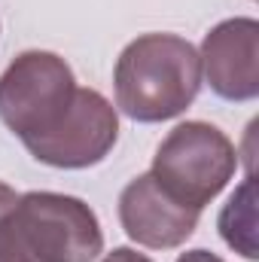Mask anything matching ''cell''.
Listing matches in <instances>:
<instances>
[{"instance_id":"1","label":"cell","mask_w":259,"mask_h":262,"mask_svg":"<svg viewBox=\"0 0 259 262\" xmlns=\"http://www.w3.org/2000/svg\"><path fill=\"white\" fill-rule=\"evenodd\" d=\"M201 89V58L186 37L143 34L131 40L113 67L116 107L143 125L180 116Z\"/></svg>"},{"instance_id":"2","label":"cell","mask_w":259,"mask_h":262,"mask_svg":"<svg viewBox=\"0 0 259 262\" xmlns=\"http://www.w3.org/2000/svg\"><path fill=\"white\" fill-rule=\"evenodd\" d=\"M104 232L95 210L61 192H25L0 216V262H95Z\"/></svg>"},{"instance_id":"3","label":"cell","mask_w":259,"mask_h":262,"mask_svg":"<svg viewBox=\"0 0 259 262\" xmlns=\"http://www.w3.org/2000/svg\"><path fill=\"white\" fill-rule=\"evenodd\" d=\"M238 171V149L210 122H183L159 143L149 174L183 204L204 210Z\"/></svg>"},{"instance_id":"4","label":"cell","mask_w":259,"mask_h":262,"mask_svg":"<svg viewBox=\"0 0 259 262\" xmlns=\"http://www.w3.org/2000/svg\"><path fill=\"white\" fill-rule=\"evenodd\" d=\"M76 89L61 55L28 49L0 73V122L21 143L43 137L70 110Z\"/></svg>"},{"instance_id":"5","label":"cell","mask_w":259,"mask_h":262,"mask_svg":"<svg viewBox=\"0 0 259 262\" xmlns=\"http://www.w3.org/2000/svg\"><path fill=\"white\" fill-rule=\"evenodd\" d=\"M119 140V116L116 107L95 89H76L73 104L61 116V122L43 137L25 143V149L49 165L64 171H82L110 156Z\"/></svg>"},{"instance_id":"6","label":"cell","mask_w":259,"mask_h":262,"mask_svg":"<svg viewBox=\"0 0 259 262\" xmlns=\"http://www.w3.org/2000/svg\"><path fill=\"white\" fill-rule=\"evenodd\" d=\"M201 79L223 101H253L259 95V21L250 15L226 18L201 40Z\"/></svg>"},{"instance_id":"7","label":"cell","mask_w":259,"mask_h":262,"mask_svg":"<svg viewBox=\"0 0 259 262\" xmlns=\"http://www.w3.org/2000/svg\"><path fill=\"white\" fill-rule=\"evenodd\" d=\"M201 210L177 201L149 171L137 174L119 192V223L134 244L146 250H174L192 238Z\"/></svg>"},{"instance_id":"8","label":"cell","mask_w":259,"mask_h":262,"mask_svg":"<svg viewBox=\"0 0 259 262\" xmlns=\"http://www.w3.org/2000/svg\"><path fill=\"white\" fill-rule=\"evenodd\" d=\"M220 235L223 241L241 253L244 259H259V247H256V183L253 174H247V180L232 192V198L226 201V207L220 210Z\"/></svg>"},{"instance_id":"9","label":"cell","mask_w":259,"mask_h":262,"mask_svg":"<svg viewBox=\"0 0 259 262\" xmlns=\"http://www.w3.org/2000/svg\"><path fill=\"white\" fill-rule=\"evenodd\" d=\"M101 262H153V259H149L146 253L131 250V247H116V250H110Z\"/></svg>"},{"instance_id":"10","label":"cell","mask_w":259,"mask_h":262,"mask_svg":"<svg viewBox=\"0 0 259 262\" xmlns=\"http://www.w3.org/2000/svg\"><path fill=\"white\" fill-rule=\"evenodd\" d=\"M177 262H226V259H223V256H217V253H210V250H204V247H195V250L180 253Z\"/></svg>"},{"instance_id":"11","label":"cell","mask_w":259,"mask_h":262,"mask_svg":"<svg viewBox=\"0 0 259 262\" xmlns=\"http://www.w3.org/2000/svg\"><path fill=\"white\" fill-rule=\"evenodd\" d=\"M18 195H21V192H15L12 186L0 183V216H3V213H6V210H9V207L15 204V201H18Z\"/></svg>"}]
</instances>
